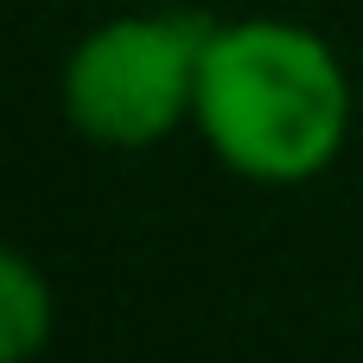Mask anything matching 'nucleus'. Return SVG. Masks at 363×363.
<instances>
[{
  "label": "nucleus",
  "mask_w": 363,
  "mask_h": 363,
  "mask_svg": "<svg viewBox=\"0 0 363 363\" xmlns=\"http://www.w3.org/2000/svg\"><path fill=\"white\" fill-rule=\"evenodd\" d=\"M191 121L230 172L255 185H300L338 160L351 134V83L319 32L242 19L211 32Z\"/></svg>",
  "instance_id": "1"
},
{
  "label": "nucleus",
  "mask_w": 363,
  "mask_h": 363,
  "mask_svg": "<svg viewBox=\"0 0 363 363\" xmlns=\"http://www.w3.org/2000/svg\"><path fill=\"white\" fill-rule=\"evenodd\" d=\"M45 338H51V281L19 249H6L0 255V357L26 363Z\"/></svg>",
  "instance_id": "3"
},
{
  "label": "nucleus",
  "mask_w": 363,
  "mask_h": 363,
  "mask_svg": "<svg viewBox=\"0 0 363 363\" xmlns=\"http://www.w3.org/2000/svg\"><path fill=\"white\" fill-rule=\"evenodd\" d=\"M211 32L204 13H121L96 26L64 64V115L96 147L166 140L198 102Z\"/></svg>",
  "instance_id": "2"
}]
</instances>
